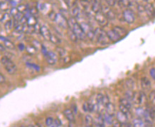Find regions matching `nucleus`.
Returning <instances> with one entry per match:
<instances>
[{
  "label": "nucleus",
  "instance_id": "obj_1",
  "mask_svg": "<svg viewBox=\"0 0 155 127\" xmlns=\"http://www.w3.org/2000/svg\"><path fill=\"white\" fill-rule=\"evenodd\" d=\"M2 64L5 66V68L9 74H15L17 70V67L16 64L11 61L10 58L7 56H3L1 59Z\"/></svg>",
  "mask_w": 155,
  "mask_h": 127
},
{
  "label": "nucleus",
  "instance_id": "obj_2",
  "mask_svg": "<svg viewBox=\"0 0 155 127\" xmlns=\"http://www.w3.org/2000/svg\"><path fill=\"white\" fill-rule=\"evenodd\" d=\"M95 39H97L98 43H99L101 45H107L110 44V39L107 35V32L101 29H96L95 30Z\"/></svg>",
  "mask_w": 155,
  "mask_h": 127
},
{
  "label": "nucleus",
  "instance_id": "obj_3",
  "mask_svg": "<svg viewBox=\"0 0 155 127\" xmlns=\"http://www.w3.org/2000/svg\"><path fill=\"white\" fill-rule=\"evenodd\" d=\"M70 29L75 33L76 35L77 36L78 39L84 40L86 37H86V33L83 32V30H82L81 26H80V24H78L77 22H76Z\"/></svg>",
  "mask_w": 155,
  "mask_h": 127
},
{
  "label": "nucleus",
  "instance_id": "obj_4",
  "mask_svg": "<svg viewBox=\"0 0 155 127\" xmlns=\"http://www.w3.org/2000/svg\"><path fill=\"white\" fill-rule=\"evenodd\" d=\"M132 101L135 104L141 105V104H142L143 103H144L147 101V97H146L145 94L142 92H134Z\"/></svg>",
  "mask_w": 155,
  "mask_h": 127
},
{
  "label": "nucleus",
  "instance_id": "obj_5",
  "mask_svg": "<svg viewBox=\"0 0 155 127\" xmlns=\"http://www.w3.org/2000/svg\"><path fill=\"white\" fill-rule=\"evenodd\" d=\"M54 22L57 24L58 27H60L61 28H63V29H67V28H68L67 18L64 17L61 13L56 14V19L54 20Z\"/></svg>",
  "mask_w": 155,
  "mask_h": 127
},
{
  "label": "nucleus",
  "instance_id": "obj_6",
  "mask_svg": "<svg viewBox=\"0 0 155 127\" xmlns=\"http://www.w3.org/2000/svg\"><path fill=\"white\" fill-rule=\"evenodd\" d=\"M95 20L96 22L99 25L100 27H105L108 25V19L106 17V16L104 15L102 12H99L95 13Z\"/></svg>",
  "mask_w": 155,
  "mask_h": 127
},
{
  "label": "nucleus",
  "instance_id": "obj_7",
  "mask_svg": "<svg viewBox=\"0 0 155 127\" xmlns=\"http://www.w3.org/2000/svg\"><path fill=\"white\" fill-rule=\"evenodd\" d=\"M122 17L124 21L128 24H133L135 21V15L132 12V10L130 9H126L122 13Z\"/></svg>",
  "mask_w": 155,
  "mask_h": 127
},
{
  "label": "nucleus",
  "instance_id": "obj_8",
  "mask_svg": "<svg viewBox=\"0 0 155 127\" xmlns=\"http://www.w3.org/2000/svg\"><path fill=\"white\" fill-rule=\"evenodd\" d=\"M101 12L104 14L106 16V17L108 18V20H114L116 18V15L115 13L114 12V11L110 8L109 6L107 7V6H103L102 5V9Z\"/></svg>",
  "mask_w": 155,
  "mask_h": 127
},
{
  "label": "nucleus",
  "instance_id": "obj_9",
  "mask_svg": "<svg viewBox=\"0 0 155 127\" xmlns=\"http://www.w3.org/2000/svg\"><path fill=\"white\" fill-rule=\"evenodd\" d=\"M46 60L47 63L50 65H54L57 62V55L53 52H48L45 56Z\"/></svg>",
  "mask_w": 155,
  "mask_h": 127
},
{
  "label": "nucleus",
  "instance_id": "obj_10",
  "mask_svg": "<svg viewBox=\"0 0 155 127\" xmlns=\"http://www.w3.org/2000/svg\"><path fill=\"white\" fill-rule=\"evenodd\" d=\"M144 7V11H145V13L147 14V15L149 17L153 18L155 17V8L154 6H153L152 4L147 3L146 4Z\"/></svg>",
  "mask_w": 155,
  "mask_h": 127
},
{
  "label": "nucleus",
  "instance_id": "obj_11",
  "mask_svg": "<svg viewBox=\"0 0 155 127\" xmlns=\"http://www.w3.org/2000/svg\"><path fill=\"white\" fill-rule=\"evenodd\" d=\"M107 35H108V38H109L110 41L111 42H113V43H116V42H119L120 39H121V37L113 29L109 30L108 32H107Z\"/></svg>",
  "mask_w": 155,
  "mask_h": 127
},
{
  "label": "nucleus",
  "instance_id": "obj_12",
  "mask_svg": "<svg viewBox=\"0 0 155 127\" xmlns=\"http://www.w3.org/2000/svg\"><path fill=\"white\" fill-rule=\"evenodd\" d=\"M91 9L95 14L101 12V1L100 0H91Z\"/></svg>",
  "mask_w": 155,
  "mask_h": 127
},
{
  "label": "nucleus",
  "instance_id": "obj_13",
  "mask_svg": "<svg viewBox=\"0 0 155 127\" xmlns=\"http://www.w3.org/2000/svg\"><path fill=\"white\" fill-rule=\"evenodd\" d=\"M40 34H41L42 37H43L46 40L49 41L50 38H51V32H50V30L49 29V28L46 27V26H42V27H41Z\"/></svg>",
  "mask_w": 155,
  "mask_h": 127
},
{
  "label": "nucleus",
  "instance_id": "obj_14",
  "mask_svg": "<svg viewBox=\"0 0 155 127\" xmlns=\"http://www.w3.org/2000/svg\"><path fill=\"white\" fill-rule=\"evenodd\" d=\"M63 115L65 116L66 119H67L68 122H70V123H74L76 122L74 113L73 111H72L71 109H67L64 110Z\"/></svg>",
  "mask_w": 155,
  "mask_h": 127
},
{
  "label": "nucleus",
  "instance_id": "obj_15",
  "mask_svg": "<svg viewBox=\"0 0 155 127\" xmlns=\"http://www.w3.org/2000/svg\"><path fill=\"white\" fill-rule=\"evenodd\" d=\"M141 86H142V90L145 91H150L151 89V82L150 79L147 77H143L141 79Z\"/></svg>",
  "mask_w": 155,
  "mask_h": 127
},
{
  "label": "nucleus",
  "instance_id": "obj_16",
  "mask_svg": "<svg viewBox=\"0 0 155 127\" xmlns=\"http://www.w3.org/2000/svg\"><path fill=\"white\" fill-rule=\"evenodd\" d=\"M105 111L106 113H108V114L111 115V116H114L115 115V112H116V109H115V106L112 103L109 102L107 105L105 106Z\"/></svg>",
  "mask_w": 155,
  "mask_h": 127
},
{
  "label": "nucleus",
  "instance_id": "obj_17",
  "mask_svg": "<svg viewBox=\"0 0 155 127\" xmlns=\"http://www.w3.org/2000/svg\"><path fill=\"white\" fill-rule=\"evenodd\" d=\"M116 118H117V119H118L120 123L128 122V119H129L128 115L124 114V113L120 112H120H117Z\"/></svg>",
  "mask_w": 155,
  "mask_h": 127
},
{
  "label": "nucleus",
  "instance_id": "obj_18",
  "mask_svg": "<svg viewBox=\"0 0 155 127\" xmlns=\"http://www.w3.org/2000/svg\"><path fill=\"white\" fill-rule=\"evenodd\" d=\"M112 29H113L121 38L124 37V36H126L127 34H128V32H127L126 29H124V28L120 27H115L112 28Z\"/></svg>",
  "mask_w": 155,
  "mask_h": 127
},
{
  "label": "nucleus",
  "instance_id": "obj_19",
  "mask_svg": "<svg viewBox=\"0 0 155 127\" xmlns=\"http://www.w3.org/2000/svg\"><path fill=\"white\" fill-rule=\"evenodd\" d=\"M94 124L96 126H105V121L102 114L98 115V116L95 119V122H94Z\"/></svg>",
  "mask_w": 155,
  "mask_h": 127
},
{
  "label": "nucleus",
  "instance_id": "obj_20",
  "mask_svg": "<svg viewBox=\"0 0 155 127\" xmlns=\"http://www.w3.org/2000/svg\"><path fill=\"white\" fill-rule=\"evenodd\" d=\"M125 85L127 88L130 90H133L134 87H135V82L132 79H128L125 81Z\"/></svg>",
  "mask_w": 155,
  "mask_h": 127
},
{
  "label": "nucleus",
  "instance_id": "obj_21",
  "mask_svg": "<svg viewBox=\"0 0 155 127\" xmlns=\"http://www.w3.org/2000/svg\"><path fill=\"white\" fill-rule=\"evenodd\" d=\"M27 24L29 26H32V27H35L36 25H37V19L36 18L35 16L31 15L30 17L28 18Z\"/></svg>",
  "mask_w": 155,
  "mask_h": 127
},
{
  "label": "nucleus",
  "instance_id": "obj_22",
  "mask_svg": "<svg viewBox=\"0 0 155 127\" xmlns=\"http://www.w3.org/2000/svg\"><path fill=\"white\" fill-rule=\"evenodd\" d=\"M102 116H103L105 123H107L108 124H112V122H113V116H111V115L108 114V113H105V114H102Z\"/></svg>",
  "mask_w": 155,
  "mask_h": 127
},
{
  "label": "nucleus",
  "instance_id": "obj_23",
  "mask_svg": "<svg viewBox=\"0 0 155 127\" xmlns=\"http://www.w3.org/2000/svg\"><path fill=\"white\" fill-rule=\"evenodd\" d=\"M80 26H81L82 29V30H83V32H85L86 34L88 33V32H89L90 31H91V30H92L91 26H90L89 24L87 23V22H82L81 24H80Z\"/></svg>",
  "mask_w": 155,
  "mask_h": 127
},
{
  "label": "nucleus",
  "instance_id": "obj_24",
  "mask_svg": "<svg viewBox=\"0 0 155 127\" xmlns=\"http://www.w3.org/2000/svg\"><path fill=\"white\" fill-rule=\"evenodd\" d=\"M120 104H122V105L124 106L125 107L128 108L129 109H131V108H132V104H131V103L130 102V100H128V99L126 98L121 99L120 100Z\"/></svg>",
  "mask_w": 155,
  "mask_h": 127
},
{
  "label": "nucleus",
  "instance_id": "obj_25",
  "mask_svg": "<svg viewBox=\"0 0 155 127\" xmlns=\"http://www.w3.org/2000/svg\"><path fill=\"white\" fill-rule=\"evenodd\" d=\"M85 122L86 126H92V125L94 124V119L90 115H86Z\"/></svg>",
  "mask_w": 155,
  "mask_h": 127
},
{
  "label": "nucleus",
  "instance_id": "obj_26",
  "mask_svg": "<svg viewBox=\"0 0 155 127\" xmlns=\"http://www.w3.org/2000/svg\"><path fill=\"white\" fill-rule=\"evenodd\" d=\"M4 43H5V47H7V49H9L10 50H15L16 49L15 44H14L12 42H11L9 39H6L5 41L4 42Z\"/></svg>",
  "mask_w": 155,
  "mask_h": 127
},
{
  "label": "nucleus",
  "instance_id": "obj_27",
  "mask_svg": "<svg viewBox=\"0 0 155 127\" xmlns=\"http://www.w3.org/2000/svg\"><path fill=\"white\" fill-rule=\"evenodd\" d=\"M17 9L19 12L22 14H25L27 12L29 11V7H28L27 5H19L17 6Z\"/></svg>",
  "mask_w": 155,
  "mask_h": 127
},
{
  "label": "nucleus",
  "instance_id": "obj_28",
  "mask_svg": "<svg viewBox=\"0 0 155 127\" xmlns=\"http://www.w3.org/2000/svg\"><path fill=\"white\" fill-rule=\"evenodd\" d=\"M14 27V25H13V22L11 21V19L8 20L7 22H5V30L7 31V32H11V30L12 28Z\"/></svg>",
  "mask_w": 155,
  "mask_h": 127
},
{
  "label": "nucleus",
  "instance_id": "obj_29",
  "mask_svg": "<svg viewBox=\"0 0 155 127\" xmlns=\"http://www.w3.org/2000/svg\"><path fill=\"white\" fill-rule=\"evenodd\" d=\"M26 65H27V67H29V69H34L35 70V71L37 72H39L40 71V66L39 65H37V64H33V63H30V62H27V63H26Z\"/></svg>",
  "mask_w": 155,
  "mask_h": 127
},
{
  "label": "nucleus",
  "instance_id": "obj_30",
  "mask_svg": "<svg viewBox=\"0 0 155 127\" xmlns=\"http://www.w3.org/2000/svg\"><path fill=\"white\" fill-rule=\"evenodd\" d=\"M49 41H51L52 43L54 44H56V45H57V44H61V39H60L59 38L57 37V36L55 35V34H51V38H50Z\"/></svg>",
  "mask_w": 155,
  "mask_h": 127
},
{
  "label": "nucleus",
  "instance_id": "obj_31",
  "mask_svg": "<svg viewBox=\"0 0 155 127\" xmlns=\"http://www.w3.org/2000/svg\"><path fill=\"white\" fill-rule=\"evenodd\" d=\"M80 11L79 7H77V6H76V7L72 8V10H71L72 17L76 18L80 15Z\"/></svg>",
  "mask_w": 155,
  "mask_h": 127
},
{
  "label": "nucleus",
  "instance_id": "obj_32",
  "mask_svg": "<svg viewBox=\"0 0 155 127\" xmlns=\"http://www.w3.org/2000/svg\"><path fill=\"white\" fill-rule=\"evenodd\" d=\"M25 49L27 50V53H29V54H31V55H33V54H35L37 53V49H36L34 46H31V45L27 46V47H26Z\"/></svg>",
  "mask_w": 155,
  "mask_h": 127
},
{
  "label": "nucleus",
  "instance_id": "obj_33",
  "mask_svg": "<svg viewBox=\"0 0 155 127\" xmlns=\"http://www.w3.org/2000/svg\"><path fill=\"white\" fill-rule=\"evenodd\" d=\"M65 2L66 4V5H67L70 9H72V8L76 6L77 0H65Z\"/></svg>",
  "mask_w": 155,
  "mask_h": 127
},
{
  "label": "nucleus",
  "instance_id": "obj_34",
  "mask_svg": "<svg viewBox=\"0 0 155 127\" xmlns=\"http://www.w3.org/2000/svg\"><path fill=\"white\" fill-rule=\"evenodd\" d=\"M119 109H120V112H122V113H124V114H125L126 115H130V109H129L128 108L125 107V106L122 105V104H120V106H119Z\"/></svg>",
  "mask_w": 155,
  "mask_h": 127
},
{
  "label": "nucleus",
  "instance_id": "obj_35",
  "mask_svg": "<svg viewBox=\"0 0 155 127\" xmlns=\"http://www.w3.org/2000/svg\"><path fill=\"white\" fill-rule=\"evenodd\" d=\"M133 125L134 126H144V123L140 118L134 119L133 122Z\"/></svg>",
  "mask_w": 155,
  "mask_h": 127
},
{
  "label": "nucleus",
  "instance_id": "obj_36",
  "mask_svg": "<svg viewBox=\"0 0 155 127\" xmlns=\"http://www.w3.org/2000/svg\"><path fill=\"white\" fill-rule=\"evenodd\" d=\"M149 99L153 105L155 106V91H152L150 92V95H149Z\"/></svg>",
  "mask_w": 155,
  "mask_h": 127
},
{
  "label": "nucleus",
  "instance_id": "obj_37",
  "mask_svg": "<svg viewBox=\"0 0 155 127\" xmlns=\"http://www.w3.org/2000/svg\"><path fill=\"white\" fill-rule=\"evenodd\" d=\"M144 109H143L142 107H139L136 109V114L140 119L143 118V116H144Z\"/></svg>",
  "mask_w": 155,
  "mask_h": 127
},
{
  "label": "nucleus",
  "instance_id": "obj_38",
  "mask_svg": "<svg viewBox=\"0 0 155 127\" xmlns=\"http://www.w3.org/2000/svg\"><path fill=\"white\" fill-rule=\"evenodd\" d=\"M102 98H103V94H98L97 96H96L95 102L99 106L102 105Z\"/></svg>",
  "mask_w": 155,
  "mask_h": 127
},
{
  "label": "nucleus",
  "instance_id": "obj_39",
  "mask_svg": "<svg viewBox=\"0 0 155 127\" xmlns=\"http://www.w3.org/2000/svg\"><path fill=\"white\" fill-rule=\"evenodd\" d=\"M21 2L22 0H10L9 4L12 7H17V6L19 5Z\"/></svg>",
  "mask_w": 155,
  "mask_h": 127
},
{
  "label": "nucleus",
  "instance_id": "obj_40",
  "mask_svg": "<svg viewBox=\"0 0 155 127\" xmlns=\"http://www.w3.org/2000/svg\"><path fill=\"white\" fill-rule=\"evenodd\" d=\"M69 37H70V39L72 40V41L73 42H77L78 41V37H77V36L75 34V33H74V32L72 31L71 29H70V34H69Z\"/></svg>",
  "mask_w": 155,
  "mask_h": 127
},
{
  "label": "nucleus",
  "instance_id": "obj_41",
  "mask_svg": "<svg viewBox=\"0 0 155 127\" xmlns=\"http://www.w3.org/2000/svg\"><path fill=\"white\" fill-rule=\"evenodd\" d=\"M133 94L134 92H132V90H130L127 91V92L125 93V96H126V99H128V100H132V96H133Z\"/></svg>",
  "mask_w": 155,
  "mask_h": 127
},
{
  "label": "nucleus",
  "instance_id": "obj_42",
  "mask_svg": "<svg viewBox=\"0 0 155 127\" xmlns=\"http://www.w3.org/2000/svg\"><path fill=\"white\" fill-rule=\"evenodd\" d=\"M54 119L52 117H48L46 119V125L47 126H53Z\"/></svg>",
  "mask_w": 155,
  "mask_h": 127
},
{
  "label": "nucleus",
  "instance_id": "obj_43",
  "mask_svg": "<svg viewBox=\"0 0 155 127\" xmlns=\"http://www.w3.org/2000/svg\"><path fill=\"white\" fill-rule=\"evenodd\" d=\"M29 12L31 13V15L33 16H36L38 15V13H39V9H38L37 7H32L31 9H29Z\"/></svg>",
  "mask_w": 155,
  "mask_h": 127
},
{
  "label": "nucleus",
  "instance_id": "obj_44",
  "mask_svg": "<svg viewBox=\"0 0 155 127\" xmlns=\"http://www.w3.org/2000/svg\"><path fill=\"white\" fill-rule=\"evenodd\" d=\"M62 126V122L59 119H56L53 121V126L55 127H59Z\"/></svg>",
  "mask_w": 155,
  "mask_h": 127
},
{
  "label": "nucleus",
  "instance_id": "obj_45",
  "mask_svg": "<svg viewBox=\"0 0 155 127\" xmlns=\"http://www.w3.org/2000/svg\"><path fill=\"white\" fill-rule=\"evenodd\" d=\"M109 102H110L109 98L105 95H103V98H102V105L103 106H105Z\"/></svg>",
  "mask_w": 155,
  "mask_h": 127
},
{
  "label": "nucleus",
  "instance_id": "obj_46",
  "mask_svg": "<svg viewBox=\"0 0 155 127\" xmlns=\"http://www.w3.org/2000/svg\"><path fill=\"white\" fill-rule=\"evenodd\" d=\"M56 50H57L58 54H59L61 56H63L66 53V50L61 47H57L56 48Z\"/></svg>",
  "mask_w": 155,
  "mask_h": 127
},
{
  "label": "nucleus",
  "instance_id": "obj_47",
  "mask_svg": "<svg viewBox=\"0 0 155 127\" xmlns=\"http://www.w3.org/2000/svg\"><path fill=\"white\" fill-rule=\"evenodd\" d=\"M19 12L18 11L17 7H12V8H11V9L10 10V15L12 16V17L15 16L16 15H17V14Z\"/></svg>",
  "mask_w": 155,
  "mask_h": 127
},
{
  "label": "nucleus",
  "instance_id": "obj_48",
  "mask_svg": "<svg viewBox=\"0 0 155 127\" xmlns=\"http://www.w3.org/2000/svg\"><path fill=\"white\" fill-rule=\"evenodd\" d=\"M106 2L107 5L109 7H113V6L116 4L115 0H105Z\"/></svg>",
  "mask_w": 155,
  "mask_h": 127
},
{
  "label": "nucleus",
  "instance_id": "obj_49",
  "mask_svg": "<svg viewBox=\"0 0 155 127\" xmlns=\"http://www.w3.org/2000/svg\"><path fill=\"white\" fill-rule=\"evenodd\" d=\"M56 16V13L54 12H51L49 14V19L52 20V21H54V20H55Z\"/></svg>",
  "mask_w": 155,
  "mask_h": 127
},
{
  "label": "nucleus",
  "instance_id": "obj_50",
  "mask_svg": "<svg viewBox=\"0 0 155 127\" xmlns=\"http://www.w3.org/2000/svg\"><path fill=\"white\" fill-rule=\"evenodd\" d=\"M82 109L85 112H89V109H88V103L85 102L82 104Z\"/></svg>",
  "mask_w": 155,
  "mask_h": 127
},
{
  "label": "nucleus",
  "instance_id": "obj_51",
  "mask_svg": "<svg viewBox=\"0 0 155 127\" xmlns=\"http://www.w3.org/2000/svg\"><path fill=\"white\" fill-rule=\"evenodd\" d=\"M112 126H113L119 127V126H120V125H121V123L119 122V121L116 119H114V120H113V122H112Z\"/></svg>",
  "mask_w": 155,
  "mask_h": 127
},
{
  "label": "nucleus",
  "instance_id": "obj_52",
  "mask_svg": "<svg viewBox=\"0 0 155 127\" xmlns=\"http://www.w3.org/2000/svg\"><path fill=\"white\" fill-rule=\"evenodd\" d=\"M150 73V76H152V78L155 81V69L154 68L151 69Z\"/></svg>",
  "mask_w": 155,
  "mask_h": 127
},
{
  "label": "nucleus",
  "instance_id": "obj_53",
  "mask_svg": "<svg viewBox=\"0 0 155 127\" xmlns=\"http://www.w3.org/2000/svg\"><path fill=\"white\" fill-rule=\"evenodd\" d=\"M41 50L42 53H43V54H44V56H45V55H46V54L48 53V52H49V51H48V50H47V49H46V48L45 47H44V45H42V44H41Z\"/></svg>",
  "mask_w": 155,
  "mask_h": 127
},
{
  "label": "nucleus",
  "instance_id": "obj_54",
  "mask_svg": "<svg viewBox=\"0 0 155 127\" xmlns=\"http://www.w3.org/2000/svg\"><path fill=\"white\" fill-rule=\"evenodd\" d=\"M18 48H19V51H21V52H23L24 50L25 49H26V47H25V45L24 44H22V43H21V44H19V45H18Z\"/></svg>",
  "mask_w": 155,
  "mask_h": 127
},
{
  "label": "nucleus",
  "instance_id": "obj_55",
  "mask_svg": "<svg viewBox=\"0 0 155 127\" xmlns=\"http://www.w3.org/2000/svg\"><path fill=\"white\" fill-rule=\"evenodd\" d=\"M6 81V79L5 76H4L1 73H0V83H5Z\"/></svg>",
  "mask_w": 155,
  "mask_h": 127
},
{
  "label": "nucleus",
  "instance_id": "obj_56",
  "mask_svg": "<svg viewBox=\"0 0 155 127\" xmlns=\"http://www.w3.org/2000/svg\"><path fill=\"white\" fill-rule=\"evenodd\" d=\"M132 126V125H131L130 124H129V123H128V122L121 123V125H120V126H124V127H126V126L129 127V126Z\"/></svg>",
  "mask_w": 155,
  "mask_h": 127
},
{
  "label": "nucleus",
  "instance_id": "obj_57",
  "mask_svg": "<svg viewBox=\"0 0 155 127\" xmlns=\"http://www.w3.org/2000/svg\"><path fill=\"white\" fill-rule=\"evenodd\" d=\"M5 47L0 44V52H5Z\"/></svg>",
  "mask_w": 155,
  "mask_h": 127
},
{
  "label": "nucleus",
  "instance_id": "obj_58",
  "mask_svg": "<svg viewBox=\"0 0 155 127\" xmlns=\"http://www.w3.org/2000/svg\"><path fill=\"white\" fill-rule=\"evenodd\" d=\"M80 2L82 4H88L89 2V0H80Z\"/></svg>",
  "mask_w": 155,
  "mask_h": 127
},
{
  "label": "nucleus",
  "instance_id": "obj_59",
  "mask_svg": "<svg viewBox=\"0 0 155 127\" xmlns=\"http://www.w3.org/2000/svg\"><path fill=\"white\" fill-rule=\"evenodd\" d=\"M4 15H5V14L0 13V22H2V19H3V17H4Z\"/></svg>",
  "mask_w": 155,
  "mask_h": 127
},
{
  "label": "nucleus",
  "instance_id": "obj_60",
  "mask_svg": "<svg viewBox=\"0 0 155 127\" xmlns=\"http://www.w3.org/2000/svg\"><path fill=\"white\" fill-rule=\"evenodd\" d=\"M122 0H115V2H116V3H120V2H122Z\"/></svg>",
  "mask_w": 155,
  "mask_h": 127
},
{
  "label": "nucleus",
  "instance_id": "obj_61",
  "mask_svg": "<svg viewBox=\"0 0 155 127\" xmlns=\"http://www.w3.org/2000/svg\"><path fill=\"white\" fill-rule=\"evenodd\" d=\"M143 1H144V2H148V0H143Z\"/></svg>",
  "mask_w": 155,
  "mask_h": 127
},
{
  "label": "nucleus",
  "instance_id": "obj_62",
  "mask_svg": "<svg viewBox=\"0 0 155 127\" xmlns=\"http://www.w3.org/2000/svg\"><path fill=\"white\" fill-rule=\"evenodd\" d=\"M64 1H65V0H64Z\"/></svg>",
  "mask_w": 155,
  "mask_h": 127
}]
</instances>
